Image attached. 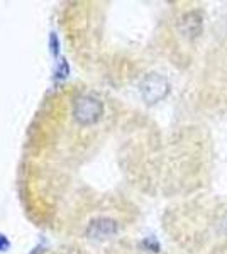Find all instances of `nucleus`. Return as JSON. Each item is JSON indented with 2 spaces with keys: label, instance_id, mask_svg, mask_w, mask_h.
Here are the masks:
<instances>
[{
  "label": "nucleus",
  "instance_id": "nucleus-1",
  "mask_svg": "<svg viewBox=\"0 0 227 254\" xmlns=\"http://www.w3.org/2000/svg\"><path fill=\"white\" fill-rule=\"evenodd\" d=\"M104 114V105L97 97L85 93L75 100L73 105V119L81 126H92Z\"/></svg>",
  "mask_w": 227,
  "mask_h": 254
},
{
  "label": "nucleus",
  "instance_id": "nucleus-2",
  "mask_svg": "<svg viewBox=\"0 0 227 254\" xmlns=\"http://www.w3.org/2000/svg\"><path fill=\"white\" fill-rule=\"evenodd\" d=\"M170 93V81L159 73H150L141 81V95L146 104H158Z\"/></svg>",
  "mask_w": 227,
  "mask_h": 254
},
{
  "label": "nucleus",
  "instance_id": "nucleus-3",
  "mask_svg": "<svg viewBox=\"0 0 227 254\" xmlns=\"http://www.w3.org/2000/svg\"><path fill=\"white\" fill-rule=\"evenodd\" d=\"M178 29L187 39L199 38L202 34V31H204V17H202V12L190 10L187 14H183L178 22Z\"/></svg>",
  "mask_w": 227,
  "mask_h": 254
},
{
  "label": "nucleus",
  "instance_id": "nucleus-4",
  "mask_svg": "<svg viewBox=\"0 0 227 254\" xmlns=\"http://www.w3.org/2000/svg\"><path fill=\"white\" fill-rule=\"evenodd\" d=\"M119 225L115 220L107 219V217H100L97 220H92L86 229V234L92 239H107V237H112L117 232Z\"/></svg>",
  "mask_w": 227,
  "mask_h": 254
}]
</instances>
